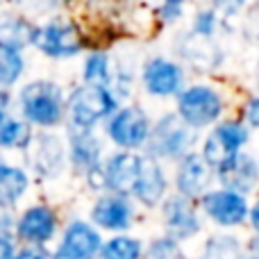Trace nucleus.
<instances>
[{
	"label": "nucleus",
	"mask_w": 259,
	"mask_h": 259,
	"mask_svg": "<svg viewBox=\"0 0 259 259\" xmlns=\"http://www.w3.org/2000/svg\"><path fill=\"white\" fill-rule=\"evenodd\" d=\"M200 207L211 223L225 230L241 228L248 221V209H250L248 196L232 191V189H223V187L209 189V191L202 193Z\"/></svg>",
	"instance_id": "nucleus-8"
},
{
	"label": "nucleus",
	"mask_w": 259,
	"mask_h": 259,
	"mask_svg": "<svg viewBox=\"0 0 259 259\" xmlns=\"http://www.w3.org/2000/svg\"><path fill=\"white\" fill-rule=\"evenodd\" d=\"M32 46H36V50L50 59H71L82 53L84 41L75 23L66 18H53L44 25H36Z\"/></svg>",
	"instance_id": "nucleus-7"
},
{
	"label": "nucleus",
	"mask_w": 259,
	"mask_h": 259,
	"mask_svg": "<svg viewBox=\"0 0 259 259\" xmlns=\"http://www.w3.org/2000/svg\"><path fill=\"white\" fill-rule=\"evenodd\" d=\"M175 98H178V112L175 114L193 130L216 125L225 112L223 96L209 84L184 87Z\"/></svg>",
	"instance_id": "nucleus-4"
},
{
	"label": "nucleus",
	"mask_w": 259,
	"mask_h": 259,
	"mask_svg": "<svg viewBox=\"0 0 259 259\" xmlns=\"http://www.w3.org/2000/svg\"><path fill=\"white\" fill-rule=\"evenodd\" d=\"M91 225L114 234L127 232L134 225V202L118 193H105L91 207Z\"/></svg>",
	"instance_id": "nucleus-14"
},
{
	"label": "nucleus",
	"mask_w": 259,
	"mask_h": 259,
	"mask_svg": "<svg viewBox=\"0 0 259 259\" xmlns=\"http://www.w3.org/2000/svg\"><path fill=\"white\" fill-rule=\"evenodd\" d=\"M0 164H3V157H0Z\"/></svg>",
	"instance_id": "nucleus-36"
},
{
	"label": "nucleus",
	"mask_w": 259,
	"mask_h": 259,
	"mask_svg": "<svg viewBox=\"0 0 259 259\" xmlns=\"http://www.w3.org/2000/svg\"><path fill=\"white\" fill-rule=\"evenodd\" d=\"M30 189V178L23 168L0 164V209H12Z\"/></svg>",
	"instance_id": "nucleus-20"
},
{
	"label": "nucleus",
	"mask_w": 259,
	"mask_h": 259,
	"mask_svg": "<svg viewBox=\"0 0 259 259\" xmlns=\"http://www.w3.org/2000/svg\"><path fill=\"white\" fill-rule=\"evenodd\" d=\"M25 150H30V164L36 175L46 180H55L62 175L64 166H66V146L57 134H36V137H32L30 146Z\"/></svg>",
	"instance_id": "nucleus-13"
},
{
	"label": "nucleus",
	"mask_w": 259,
	"mask_h": 259,
	"mask_svg": "<svg viewBox=\"0 0 259 259\" xmlns=\"http://www.w3.org/2000/svg\"><path fill=\"white\" fill-rule=\"evenodd\" d=\"M14 259H50V255L41 250V246H25L23 250L16 252Z\"/></svg>",
	"instance_id": "nucleus-31"
},
{
	"label": "nucleus",
	"mask_w": 259,
	"mask_h": 259,
	"mask_svg": "<svg viewBox=\"0 0 259 259\" xmlns=\"http://www.w3.org/2000/svg\"><path fill=\"white\" fill-rule=\"evenodd\" d=\"M211 180H214V170L200 157V152L191 150L182 159H178V168H175V193L178 196L187 200L200 198L211 189Z\"/></svg>",
	"instance_id": "nucleus-15"
},
{
	"label": "nucleus",
	"mask_w": 259,
	"mask_h": 259,
	"mask_svg": "<svg viewBox=\"0 0 259 259\" xmlns=\"http://www.w3.org/2000/svg\"><path fill=\"white\" fill-rule=\"evenodd\" d=\"M141 84L152 98H173L184 89V68L164 55L148 57L141 66Z\"/></svg>",
	"instance_id": "nucleus-9"
},
{
	"label": "nucleus",
	"mask_w": 259,
	"mask_h": 259,
	"mask_svg": "<svg viewBox=\"0 0 259 259\" xmlns=\"http://www.w3.org/2000/svg\"><path fill=\"white\" fill-rule=\"evenodd\" d=\"M32 130L30 123L21 121V118L12 116L9 112L0 114V148L7 150H25L32 141Z\"/></svg>",
	"instance_id": "nucleus-21"
},
{
	"label": "nucleus",
	"mask_w": 259,
	"mask_h": 259,
	"mask_svg": "<svg viewBox=\"0 0 259 259\" xmlns=\"http://www.w3.org/2000/svg\"><path fill=\"white\" fill-rule=\"evenodd\" d=\"M25 71V59L21 57V50L0 46V87H12L21 80Z\"/></svg>",
	"instance_id": "nucleus-25"
},
{
	"label": "nucleus",
	"mask_w": 259,
	"mask_h": 259,
	"mask_svg": "<svg viewBox=\"0 0 259 259\" xmlns=\"http://www.w3.org/2000/svg\"><path fill=\"white\" fill-rule=\"evenodd\" d=\"M246 259H259V234H255L252 241L246 246Z\"/></svg>",
	"instance_id": "nucleus-33"
},
{
	"label": "nucleus",
	"mask_w": 259,
	"mask_h": 259,
	"mask_svg": "<svg viewBox=\"0 0 259 259\" xmlns=\"http://www.w3.org/2000/svg\"><path fill=\"white\" fill-rule=\"evenodd\" d=\"M141 259H184V252H182V246L180 241L170 237H157L143 248L141 252Z\"/></svg>",
	"instance_id": "nucleus-26"
},
{
	"label": "nucleus",
	"mask_w": 259,
	"mask_h": 259,
	"mask_svg": "<svg viewBox=\"0 0 259 259\" xmlns=\"http://www.w3.org/2000/svg\"><path fill=\"white\" fill-rule=\"evenodd\" d=\"M225 3H234V7H239V5H241L243 0H219V7H223Z\"/></svg>",
	"instance_id": "nucleus-35"
},
{
	"label": "nucleus",
	"mask_w": 259,
	"mask_h": 259,
	"mask_svg": "<svg viewBox=\"0 0 259 259\" xmlns=\"http://www.w3.org/2000/svg\"><path fill=\"white\" fill-rule=\"evenodd\" d=\"M23 121L39 127H57L66 118L64 89L53 80H34L18 94Z\"/></svg>",
	"instance_id": "nucleus-1"
},
{
	"label": "nucleus",
	"mask_w": 259,
	"mask_h": 259,
	"mask_svg": "<svg viewBox=\"0 0 259 259\" xmlns=\"http://www.w3.org/2000/svg\"><path fill=\"white\" fill-rule=\"evenodd\" d=\"M16 257V248L7 232H0V259H14Z\"/></svg>",
	"instance_id": "nucleus-30"
},
{
	"label": "nucleus",
	"mask_w": 259,
	"mask_h": 259,
	"mask_svg": "<svg viewBox=\"0 0 259 259\" xmlns=\"http://www.w3.org/2000/svg\"><path fill=\"white\" fill-rule=\"evenodd\" d=\"M184 12V0H164L159 7V18L164 23H178Z\"/></svg>",
	"instance_id": "nucleus-28"
},
{
	"label": "nucleus",
	"mask_w": 259,
	"mask_h": 259,
	"mask_svg": "<svg viewBox=\"0 0 259 259\" xmlns=\"http://www.w3.org/2000/svg\"><path fill=\"white\" fill-rule=\"evenodd\" d=\"M68 159L75 166L77 173H82L84 178L94 173L96 168H100V164H103V141L98 139V134L94 130L71 127V132H68Z\"/></svg>",
	"instance_id": "nucleus-19"
},
{
	"label": "nucleus",
	"mask_w": 259,
	"mask_h": 259,
	"mask_svg": "<svg viewBox=\"0 0 259 259\" xmlns=\"http://www.w3.org/2000/svg\"><path fill=\"white\" fill-rule=\"evenodd\" d=\"M57 214L48 205H32L18 216L16 237L27 246H46L57 234Z\"/></svg>",
	"instance_id": "nucleus-16"
},
{
	"label": "nucleus",
	"mask_w": 259,
	"mask_h": 259,
	"mask_svg": "<svg viewBox=\"0 0 259 259\" xmlns=\"http://www.w3.org/2000/svg\"><path fill=\"white\" fill-rule=\"evenodd\" d=\"M198 259H246V246L234 234H214L205 241Z\"/></svg>",
	"instance_id": "nucleus-22"
},
{
	"label": "nucleus",
	"mask_w": 259,
	"mask_h": 259,
	"mask_svg": "<svg viewBox=\"0 0 259 259\" xmlns=\"http://www.w3.org/2000/svg\"><path fill=\"white\" fill-rule=\"evenodd\" d=\"M152 121L139 105H118V109L105 121V132L121 150H134L146 146Z\"/></svg>",
	"instance_id": "nucleus-6"
},
{
	"label": "nucleus",
	"mask_w": 259,
	"mask_h": 259,
	"mask_svg": "<svg viewBox=\"0 0 259 259\" xmlns=\"http://www.w3.org/2000/svg\"><path fill=\"white\" fill-rule=\"evenodd\" d=\"M198 130L189 127L178 114H164L150 125L146 155L157 161H178L196 148Z\"/></svg>",
	"instance_id": "nucleus-2"
},
{
	"label": "nucleus",
	"mask_w": 259,
	"mask_h": 259,
	"mask_svg": "<svg viewBox=\"0 0 259 259\" xmlns=\"http://www.w3.org/2000/svg\"><path fill=\"white\" fill-rule=\"evenodd\" d=\"M216 30V12L214 9H200L193 18V34L202 36V39H209Z\"/></svg>",
	"instance_id": "nucleus-27"
},
{
	"label": "nucleus",
	"mask_w": 259,
	"mask_h": 259,
	"mask_svg": "<svg viewBox=\"0 0 259 259\" xmlns=\"http://www.w3.org/2000/svg\"><path fill=\"white\" fill-rule=\"evenodd\" d=\"M159 205H161V225L166 230V237L182 243L200 234L202 221L198 216L196 207L191 205V200L173 193V196H166Z\"/></svg>",
	"instance_id": "nucleus-10"
},
{
	"label": "nucleus",
	"mask_w": 259,
	"mask_h": 259,
	"mask_svg": "<svg viewBox=\"0 0 259 259\" xmlns=\"http://www.w3.org/2000/svg\"><path fill=\"white\" fill-rule=\"evenodd\" d=\"M248 221H250V228L255 230V234H259V198L255 205L248 209Z\"/></svg>",
	"instance_id": "nucleus-32"
},
{
	"label": "nucleus",
	"mask_w": 259,
	"mask_h": 259,
	"mask_svg": "<svg viewBox=\"0 0 259 259\" xmlns=\"http://www.w3.org/2000/svg\"><path fill=\"white\" fill-rule=\"evenodd\" d=\"M100 246H103L100 230L89 221L75 219L64 228L53 259H96Z\"/></svg>",
	"instance_id": "nucleus-11"
},
{
	"label": "nucleus",
	"mask_w": 259,
	"mask_h": 259,
	"mask_svg": "<svg viewBox=\"0 0 259 259\" xmlns=\"http://www.w3.org/2000/svg\"><path fill=\"white\" fill-rule=\"evenodd\" d=\"M34 30L36 25H32L25 18H5L0 21V46L23 50L25 46H32Z\"/></svg>",
	"instance_id": "nucleus-23"
},
{
	"label": "nucleus",
	"mask_w": 259,
	"mask_h": 259,
	"mask_svg": "<svg viewBox=\"0 0 259 259\" xmlns=\"http://www.w3.org/2000/svg\"><path fill=\"white\" fill-rule=\"evenodd\" d=\"M166 196H168V178H166L164 166H161V161L143 155L132 198L141 202L143 207H150L152 209V207L159 205Z\"/></svg>",
	"instance_id": "nucleus-17"
},
{
	"label": "nucleus",
	"mask_w": 259,
	"mask_h": 259,
	"mask_svg": "<svg viewBox=\"0 0 259 259\" xmlns=\"http://www.w3.org/2000/svg\"><path fill=\"white\" fill-rule=\"evenodd\" d=\"M211 127L214 130H209V134L202 139L200 157L216 173L243 150V146L250 141V130L243 121H223Z\"/></svg>",
	"instance_id": "nucleus-5"
},
{
	"label": "nucleus",
	"mask_w": 259,
	"mask_h": 259,
	"mask_svg": "<svg viewBox=\"0 0 259 259\" xmlns=\"http://www.w3.org/2000/svg\"><path fill=\"white\" fill-rule=\"evenodd\" d=\"M121 100L107 89L98 84H80L66 98V118L71 127L94 130L98 123L107 121L118 109Z\"/></svg>",
	"instance_id": "nucleus-3"
},
{
	"label": "nucleus",
	"mask_w": 259,
	"mask_h": 259,
	"mask_svg": "<svg viewBox=\"0 0 259 259\" xmlns=\"http://www.w3.org/2000/svg\"><path fill=\"white\" fill-rule=\"evenodd\" d=\"M214 178L219 180V184L223 189H232V191L248 196L259 187V161L250 152L241 150L223 168L216 170Z\"/></svg>",
	"instance_id": "nucleus-18"
},
{
	"label": "nucleus",
	"mask_w": 259,
	"mask_h": 259,
	"mask_svg": "<svg viewBox=\"0 0 259 259\" xmlns=\"http://www.w3.org/2000/svg\"><path fill=\"white\" fill-rule=\"evenodd\" d=\"M7 107H9V94L0 87V114L7 112Z\"/></svg>",
	"instance_id": "nucleus-34"
},
{
	"label": "nucleus",
	"mask_w": 259,
	"mask_h": 259,
	"mask_svg": "<svg viewBox=\"0 0 259 259\" xmlns=\"http://www.w3.org/2000/svg\"><path fill=\"white\" fill-rule=\"evenodd\" d=\"M243 123H246L248 127L259 130V96L250 98L243 105Z\"/></svg>",
	"instance_id": "nucleus-29"
},
{
	"label": "nucleus",
	"mask_w": 259,
	"mask_h": 259,
	"mask_svg": "<svg viewBox=\"0 0 259 259\" xmlns=\"http://www.w3.org/2000/svg\"><path fill=\"white\" fill-rule=\"evenodd\" d=\"M141 157L134 150H116L100 164L103 170V187L109 193H118V196L132 198L134 184L139 178V168H141Z\"/></svg>",
	"instance_id": "nucleus-12"
},
{
	"label": "nucleus",
	"mask_w": 259,
	"mask_h": 259,
	"mask_svg": "<svg viewBox=\"0 0 259 259\" xmlns=\"http://www.w3.org/2000/svg\"><path fill=\"white\" fill-rule=\"evenodd\" d=\"M143 243L137 237L121 232L109 237L107 241H103L96 259H141Z\"/></svg>",
	"instance_id": "nucleus-24"
}]
</instances>
